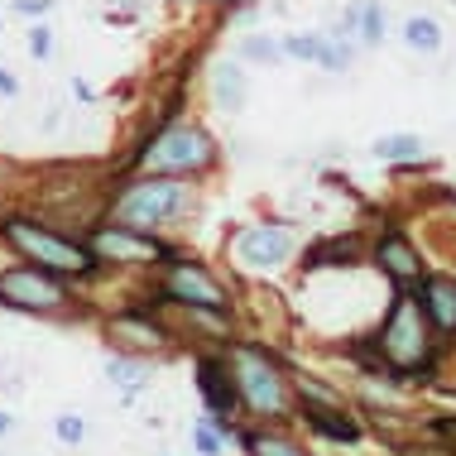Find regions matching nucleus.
<instances>
[{"label":"nucleus","instance_id":"obj_1","mask_svg":"<svg viewBox=\"0 0 456 456\" xmlns=\"http://www.w3.org/2000/svg\"><path fill=\"white\" fill-rule=\"evenodd\" d=\"M5 240L20 245L24 255H34V265L58 269V274H87V269H92V260H87V250H82V245L48 236V231L29 226V221H5Z\"/></svg>","mask_w":456,"mask_h":456},{"label":"nucleus","instance_id":"obj_2","mask_svg":"<svg viewBox=\"0 0 456 456\" xmlns=\"http://www.w3.org/2000/svg\"><path fill=\"white\" fill-rule=\"evenodd\" d=\"M178 202H183V183H174V178L134 183V188L116 202V221H120L126 231H134V226H154V221L174 216Z\"/></svg>","mask_w":456,"mask_h":456},{"label":"nucleus","instance_id":"obj_3","mask_svg":"<svg viewBox=\"0 0 456 456\" xmlns=\"http://www.w3.org/2000/svg\"><path fill=\"white\" fill-rule=\"evenodd\" d=\"M379 346H385V361H389L394 370H413V365L428 355L423 313H418L413 298H399V303H394L389 327H385V337H379Z\"/></svg>","mask_w":456,"mask_h":456},{"label":"nucleus","instance_id":"obj_4","mask_svg":"<svg viewBox=\"0 0 456 456\" xmlns=\"http://www.w3.org/2000/svg\"><path fill=\"white\" fill-rule=\"evenodd\" d=\"M236 385H240V394H245V403L250 409H260V413H283V379H279V370L269 365V361H260L255 351H240L236 355Z\"/></svg>","mask_w":456,"mask_h":456},{"label":"nucleus","instance_id":"obj_5","mask_svg":"<svg viewBox=\"0 0 456 456\" xmlns=\"http://www.w3.org/2000/svg\"><path fill=\"white\" fill-rule=\"evenodd\" d=\"M207 154H212V144H207L202 130L174 126V130H164L150 144V154H144V159H150L154 168H197V164H207Z\"/></svg>","mask_w":456,"mask_h":456},{"label":"nucleus","instance_id":"obj_6","mask_svg":"<svg viewBox=\"0 0 456 456\" xmlns=\"http://www.w3.org/2000/svg\"><path fill=\"white\" fill-rule=\"evenodd\" d=\"M0 303L10 307H58L63 303V289H58L48 274L39 269H10V274H0Z\"/></svg>","mask_w":456,"mask_h":456},{"label":"nucleus","instance_id":"obj_7","mask_svg":"<svg viewBox=\"0 0 456 456\" xmlns=\"http://www.w3.org/2000/svg\"><path fill=\"white\" fill-rule=\"evenodd\" d=\"M92 250H96V255H110V260H154V255H164L154 240L134 236V231H126V226L96 231V236H92Z\"/></svg>","mask_w":456,"mask_h":456},{"label":"nucleus","instance_id":"obj_8","mask_svg":"<svg viewBox=\"0 0 456 456\" xmlns=\"http://www.w3.org/2000/svg\"><path fill=\"white\" fill-rule=\"evenodd\" d=\"M168 289H174L183 303H197V307H221V303H226V298H221V289L197 265H178L174 274H168Z\"/></svg>","mask_w":456,"mask_h":456},{"label":"nucleus","instance_id":"obj_9","mask_svg":"<svg viewBox=\"0 0 456 456\" xmlns=\"http://www.w3.org/2000/svg\"><path fill=\"white\" fill-rule=\"evenodd\" d=\"M283 255H289V231L255 226L240 236V260H250V265H279Z\"/></svg>","mask_w":456,"mask_h":456},{"label":"nucleus","instance_id":"obj_10","mask_svg":"<svg viewBox=\"0 0 456 456\" xmlns=\"http://www.w3.org/2000/svg\"><path fill=\"white\" fill-rule=\"evenodd\" d=\"M428 313L442 331H456V279H428Z\"/></svg>","mask_w":456,"mask_h":456},{"label":"nucleus","instance_id":"obj_11","mask_svg":"<svg viewBox=\"0 0 456 456\" xmlns=\"http://www.w3.org/2000/svg\"><path fill=\"white\" fill-rule=\"evenodd\" d=\"M379 260H385V269L394 279H418V255H413V245L409 240H399V236H389V240H379Z\"/></svg>","mask_w":456,"mask_h":456},{"label":"nucleus","instance_id":"obj_12","mask_svg":"<svg viewBox=\"0 0 456 456\" xmlns=\"http://www.w3.org/2000/svg\"><path fill=\"white\" fill-rule=\"evenodd\" d=\"M197 379H202V394H207V403H212V413L221 418L231 409V399H236V385H231V379L221 375V365H212V361L202 365V375H197Z\"/></svg>","mask_w":456,"mask_h":456},{"label":"nucleus","instance_id":"obj_13","mask_svg":"<svg viewBox=\"0 0 456 456\" xmlns=\"http://www.w3.org/2000/svg\"><path fill=\"white\" fill-rule=\"evenodd\" d=\"M370 154L375 159H418L423 154V140H418V134H379V140L370 144Z\"/></svg>","mask_w":456,"mask_h":456},{"label":"nucleus","instance_id":"obj_14","mask_svg":"<svg viewBox=\"0 0 456 456\" xmlns=\"http://www.w3.org/2000/svg\"><path fill=\"white\" fill-rule=\"evenodd\" d=\"M403 39H409V48H423V53H433V48L442 44V29H437V20L413 15L409 24H403Z\"/></svg>","mask_w":456,"mask_h":456},{"label":"nucleus","instance_id":"obj_15","mask_svg":"<svg viewBox=\"0 0 456 456\" xmlns=\"http://www.w3.org/2000/svg\"><path fill=\"white\" fill-rule=\"evenodd\" d=\"M216 96H221L231 110H240V106H245V72L231 68V63L216 68Z\"/></svg>","mask_w":456,"mask_h":456},{"label":"nucleus","instance_id":"obj_16","mask_svg":"<svg viewBox=\"0 0 456 456\" xmlns=\"http://www.w3.org/2000/svg\"><path fill=\"white\" fill-rule=\"evenodd\" d=\"M307 418H313V423L317 428H322V433H331V437H355V423H351V418H331V409H303Z\"/></svg>","mask_w":456,"mask_h":456},{"label":"nucleus","instance_id":"obj_17","mask_svg":"<svg viewBox=\"0 0 456 456\" xmlns=\"http://www.w3.org/2000/svg\"><path fill=\"white\" fill-rule=\"evenodd\" d=\"M351 20H361V34L370 44L379 39V34H385V10H375V5H355L351 10Z\"/></svg>","mask_w":456,"mask_h":456},{"label":"nucleus","instance_id":"obj_18","mask_svg":"<svg viewBox=\"0 0 456 456\" xmlns=\"http://www.w3.org/2000/svg\"><path fill=\"white\" fill-rule=\"evenodd\" d=\"M250 452L255 456H303L293 442H283V437H250Z\"/></svg>","mask_w":456,"mask_h":456},{"label":"nucleus","instance_id":"obj_19","mask_svg":"<svg viewBox=\"0 0 456 456\" xmlns=\"http://www.w3.org/2000/svg\"><path fill=\"white\" fill-rule=\"evenodd\" d=\"M283 48H289L293 58H313V63H317V53H322V34H307V39H289Z\"/></svg>","mask_w":456,"mask_h":456},{"label":"nucleus","instance_id":"obj_20","mask_svg":"<svg viewBox=\"0 0 456 456\" xmlns=\"http://www.w3.org/2000/svg\"><path fill=\"white\" fill-rule=\"evenodd\" d=\"M245 58H265V63H279V44L274 39H245Z\"/></svg>","mask_w":456,"mask_h":456},{"label":"nucleus","instance_id":"obj_21","mask_svg":"<svg viewBox=\"0 0 456 456\" xmlns=\"http://www.w3.org/2000/svg\"><path fill=\"white\" fill-rule=\"evenodd\" d=\"M110 379H120L126 389H140V365H130V361H110Z\"/></svg>","mask_w":456,"mask_h":456},{"label":"nucleus","instance_id":"obj_22","mask_svg":"<svg viewBox=\"0 0 456 456\" xmlns=\"http://www.w3.org/2000/svg\"><path fill=\"white\" fill-rule=\"evenodd\" d=\"M58 437H63V442H82V418L63 413V418H58Z\"/></svg>","mask_w":456,"mask_h":456},{"label":"nucleus","instance_id":"obj_23","mask_svg":"<svg viewBox=\"0 0 456 456\" xmlns=\"http://www.w3.org/2000/svg\"><path fill=\"white\" fill-rule=\"evenodd\" d=\"M197 447H202V456H221V452H216V433H212V428H202V433H197Z\"/></svg>","mask_w":456,"mask_h":456},{"label":"nucleus","instance_id":"obj_24","mask_svg":"<svg viewBox=\"0 0 456 456\" xmlns=\"http://www.w3.org/2000/svg\"><path fill=\"white\" fill-rule=\"evenodd\" d=\"M29 48L44 58V53H48V29H34V34H29Z\"/></svg>","mask_w":456,"mask_h":456},{"label":"nucleus","instance_id":"obj_25","mask_svg":"<svg viewBox=\"0 0 456 456\" xmlns=\"http://www.w3.org/2000/svg\"><path fill=\"white\" fill-rule=\"evenodd\" d=\"M437 433H442V437H452V442H456V423H437Z\"/></svg>","mask_w":456,"mask_h":456},{"label":"nucleus","instance_id":"obj_26","mask_svg":"<svg viewBox=\"0 0 456 456\" xmlns=\"http://www.w3.org/2000/svg\"><path fill=\"white\" fill-rule=\"evenodd\" d=\"M0 92H15V77H5V72H0Z\"/></svg>","mask_w":456,"mask_h":456},{"label":"nucleus","instance_id":"obj_27","mask_svg":"<svg viewBox=\"0 0 456 456\" xmlns=\"http://www.w3.org/2000/svg\"><path fill=\"white\" fill-rule=\"evenodd\" d=\"M5 428H10V418H5V413H0V433H5Z\"/></svg>","mask_w":456,"mask_h":456}]
</instances>
